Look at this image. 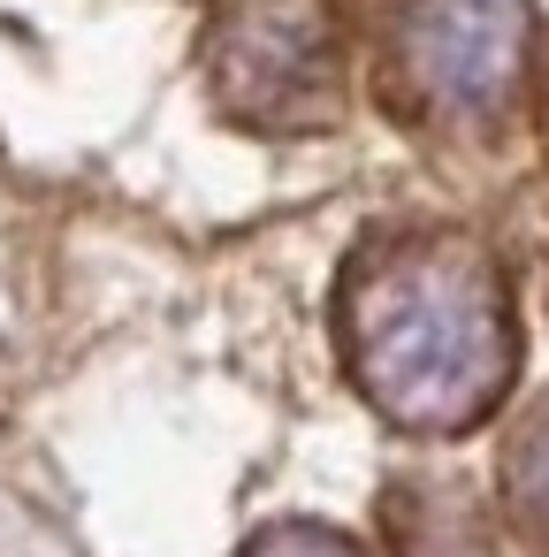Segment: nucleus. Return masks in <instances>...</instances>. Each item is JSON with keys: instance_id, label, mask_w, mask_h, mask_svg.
<instances>
[{"instance_id": "f257e3e1", "label": "nucleus", "mask_w": 549, "mask_h": 557, "mask_svg": "<svg viewBox=\"0 0 549 557\" xmlns=\"http://www.w3.org/2000/svg\"><path fill=\"white\" fill-rule=\"evenodd\" d=\"M336 351L397 435H473L519 382L511 275L465 230H374L336 275Z\"/></svg>"}, {"instance_id": "f03ea898", "label": "nucleus", "mask_w": 549, "mask_h": 557, "mask_svg": "<svg viewBox=\"0 0 549 557\" xmlns=\"http://www.w3.org/2000/svg\"><path fill=\"white\" fill-rule=\"evenodd\" d=\"M534 0H382L374 100L404 131L481 138L503 131L534 85Z\"/></svg>"}, {"instance_id": "7ed1b4c3", "label": "nucleus", "mask_w": 549, "mask_h": 557, "mask_svg": "<svg viewBox=\"0 0 549 557\" xmlns=\"http://www.w3.org/2000/svg\"><path fill=\"white\" fill-rule=\"evenodd\" d=\"M199 70L237 131L313 138L351 108V24L336 0H214Z\"/></svg>"}, {"instance_id": "20e7f679", "label": "nucleus", "mask_w": 549, "mask_h": 557, "mask_svg": "<svg viewBox=\"0 0 549 557\" xmlns=\"http://www.w3.org/2000/svg\"><path fill=\"white\" fill-rule=\"evenodd\" d=\"M389 557H496V511L458 473H404L382 496Z\"/></svg>"}, {"instance_id": "39448f33", "label": "nucleus", "mask_w": 549, "mask_h": 557, "mask_svg": "<svg viewBox=\"0 0 549 557\" xmlns=\"http://www.w3.org/2000/svg\"><path fill=\"white\" fill-rule=\"evenodd\" d=\"M496 504L511 519V534L549 557V389L511 420L503 435V458H496Z\"/></svg>"}, {"instance_id": "423d86ee", "label": "nucleus", "mask_w": 549, "mask_h": 557, "mask_svg": "<svg viewBox=\"0 0 549 557\" xmlns=\"http://www.w3.org/2000/svg\"><path fill=\"white\" fill-rule=\"evenodd\" d=\"M237 557H366L344 527H328V519H275V527H260Z\"/></svg>"}, {"instance_id": "0eeeda50", "label": "nucleus", "mask_w": 549, "mask_h": 557, "mask_svg": "<svg viewBox=\"0 0 549 557\" xmlns=\"http://www.w3.org/2000/svg\"><path fill=\"white\" fill-rule=\"evenodd\" d=\"M534 108H541V138H549V39L534 47Z\"/></svg>"}]
</instances>
